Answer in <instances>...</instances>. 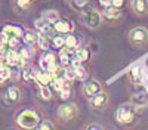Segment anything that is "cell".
<instances>
[{
  "label": "cell",
  "instance_id": "cell-20",
  "mask_svg": "<svg viewBox=\"0 0 148 130\" xmlns=\"http://www.w3.org/2000/svg\"><path fill=\"white\" fill-rule=\"evenodd\" d=\"M52 80H53V77H52V74L51 73H46V71H40L39 73V76H37V78H36V84L37 86H51V83H52Z\"/></svg>",
  "mask_w": 148,
  "mask_h": 130
},
{
  "label": "cell",
  "instance_id": "cell-33",
  "mask_svg": "<svg viewBox=\"0 0 148 130\" xmlns=\"http://www.w3.org/2000/svg\"><path fill=\"white\" fill-rule=\"evenodd\" d=\"M51 87H52V90L59 92L61 89L64 87V80H61V78H53L52 83H51Z\"/></svg>",
  "mask_w": 148,
  "mask_h": 130
},
{
  "label": "cell",
  "instance_id": "cell-32",
  "mask_svg": "<svg viewBox=\"0 0 148 130\" xmlns=\"http://www.w3.org/2000/svg\"><path fill=\"white\" fill-rule=\"evenodd\" d=\"M8 46L9 49H19L21 47V37H10L9 42H8Z\"/></svg>",
  "mask_w": 148,
  "mask_h": 130
},
{
  "label": "cell",
  "instance_id": "cell-11",
  "mask_svg": "<svg viewBox=\"0 0 148 130\" xmlns=\"http://www.w3.org/2000/svg\"><path fill=\"white\" fill-rule=\"evenodd\" d=\"M21 62V53L19 49H8L5 53H2V64H6L9 67H18Z\"/></svg>",
  "mask_w": 148,
  "mask_h": 130
},
{
  "label": "cell",
  "instance_id": "cell-5",
  "mask_svg": "<svg viewBox=\"0 0 148 130\" xmlns=\"http://www.w3.org/2000/svg\"><path fill=\"white\" fill-rule=\"evenodd\" d=\"M127 42L139 49L148 44V30L145 27H133L129 33H127Z\"/></svg>",
  "mask_w": 148,
  "mask_h": 130
},
{
  "label": "cell",
  "instance_id": "cell-4",
  "mask_svg": "<svg viewBox=\"0 0 148 130\" xmlns=\"http://www.w3.org/2000/svg\"><path fill=\"white\" fill-rule=\"evenodd\" d=\"M135 117H136V108H135V105L132 102L121 103L116 111V120L123 126L132 124L135 121Z\"/></svg>",
  "mask_w": 148,
  "mask_h": 130
},
{
  "label": "cell",
  "instance_id": "cell-37",
  "mask_svg": "<svg viewBox=\"0 0 148 130\" xmlns=\"http://www.w3.org/2000/svg\"><path fill=\"white\" fill-rule=\"evenodd\" d=\"M144 81H145V84H147V87H148V73H147V76H145V78H144Z\"/></svg>",
  "mask_w": 148,
  "mask_h": 130
},
{
  "label": "cell",
  "instance_id": "cell-36",
  "mask_svg": "<svg viewBox=\"0 0 148 130\" xmlns=\"http://www.w3.org/2000/svg\"><path fill=\"white\" fill-rule=\"evenodd\" d=\"M99 5H101L102 7H107V6H111V3H110V0H99Z\"/></svg>",
  "mask_w": 148,
  "mask_h": 130
},
{
  "label": "cell",
  "instance_id": "cell-12",
  "mask_svg": "<svg viewBox=\"0 0 148 130\" xmlns=\"http://www.w3.org/2000/svg\"><path fill=\"white\" fill-rule=\"evenodd\" d=\"M108 102H110V96H108V93L107 92H101V93H98L96 96H93L92 99H89V103L93 110L96 111H99V110H105L107 106H108Z\"/></svg>",
  "mask_w": 148,
  "mask_h": 130
},
{
  "label": "cell",
  "instance_id": "cell-21",
  "mask_svg": "<svg viewBox=\"0 0 148 130\" xmlns=\"http://www.w3.org/2000/svg\"><path fill=\"white\" fill-rule=\"evenodd\" d=\"M2 31L9 35V39L10 37H21L22 39L24 33H25V30H22V27H18V25H5Z\"/></svg>",
  "mask_w": 148,
  "mask_h": 130
},
{
  "label": "cell",
  "instance_id": "cell-9",
  "mask_svg": "<svg viewBox=\"0 0 148 130\" xmlns=\"http://www.w3.org/2000/svg\"><path fill=\"white\" fill-rule=\"evenodd\" d=\"M129 9L136 18L148 16V0H129Z\"/></svg>",
  "mask_w": 148,
  "mask_h": 130
},
{
  "label": "cell",
  "instance_id": "cell-6",
  "mask_svg": "<svg viewBox=\"0 0 148 130\" xmlns=\"http://www.w3.org/2000/svg\"><path fill=\"white\" fill-rule=\"evenodd\" d=\"M79 115V108L76 103L73 102H64L62 105H59L58 108V118L62 120L64 123H68V121H74Z\"/></svg>",
  "mask_w": 148,
  "mask_h": 130
},
{
  "label": "cell",
  "instance_id": "cell-26",
  "mask_svg": "<svg viewBox=\"0 0 148 130\" xmlns=\"http://www.w3.org/2000/svg\"><path fill=\"white\" fill-rule=\"evenodd\" d=\"M34 2H36V0H15L14 6H15V9L19 10V12H25V10H28V9L31 7V5H33Z\"/></svg>",
  "mask_w": 148,
  "mask_h": 130
},
{
  "label": "cell",
  "instance_id": "cell-25",
  "mask_svg": "<svg viewBox=\"0 0 148 130\" xmlns=\"http://www.w3.org/2000/svg\"><path fill=\"white\" fill-rule=\"evenodd\" d=\"M58 55H59V62H61V65L62 67H70L71 65V53L68 52V49L65 47V49H62L61 52H58Z\"/></svg>",
  "mask_w": 148,
  "mask_h": 130
},
{
  "label": "cell",
  "instance_id": "cell-18",
  "mask_svg": "<svg viewBox=\"0 0 148 130\" xmlns=\"http://www.w3.org/2000/svg\"><path fill=\"white\" fill-rule=\"evenodd\" d=\"M51 49H53L56 52H61L62 49H65V35L56 33L51 39Z\"/></svg>",
  "mask_w": 148,
  "mask_h": 130
},
{
  "label": "cell",
  "instance_id": "cell-38",
  "mask_svg": "<svg viewBox=\"0 0 148 130\" xmlns=\"http://www.w3.org/2000/svg\"><path fill=\"white\" fill-rule=\"evenodd\" d=\"M64 2H67V3H70V2H71V0H64Z\"/></svg>",
  "mask_w": 148,
  "mask_h": 130
},
{
  "label": "cell",
  "instance_id": "cell-14",
  "mask_svg": "<svg viewBox=\"0 0 148 130\" xmlns=\"http://www.w3.org/2000/svg\"><path fill=\"white\" fill-rule=\"evenodd\" d=\"M127 80L130 81V84L133 86H139L142 83V67L141 65H135L130 68L127 73Z\"/></svg>",
  "mask_w": 148,
  "mask_h": 130
},
{
  "label": "cell",
  "instance_id": "cell-3",
  "mask_svg": "<svg viewBox=\"0 0 148 130\" xmlns=\"http://www.w3.org/2000/svg\"><path fill=\"white\" fill-rule=\"evenodd\" d=\"M39 67L40 69L46 71V73H55V71L61 67V62H59V55L56 53V50L53 49H47V50H43L40 59H39Z\"/></svg>",
  "mask_w": 148,
  "mask_h": 130
},
{
  "label": "cell",
  "instance_id": "cell-29",
  "mask_svg": "<svg viewBox=\"0 0 148 130\" xmlns=\"http://www.w3.org/2000/svg\"><path fill=\"white\" fill-rule=\"evenodd\" d=\"M88 69H86L83 65H80L79 68H76V77H77V80L79 81H86V80H88Z\"/></svg>",
  "mask_w": 148,
  "mask_h": 130
},
{
  "label": "cell",
  "instance_id": "cell-8",
  "mask_svg": "<svg viewBox=\"0 0 148 130\" xmlns=\"http://www.w3.org/2000/svg\"><path fill=\"white\" fill-rule=\"evenodd\" d=\"M104 90V86H102V83L99 80H96V78H92V80H86L84 81V84H83V95L88 99H92L93 96H96L98 93H101Z\"/></svg>",
  "mask_w": 148,
  "mask_h": 130
},
{
  "label": "cell",
  "instance_id": "cell-23",
  "mask_svg": "<svg viewBox=\"0 0 148 130\" xmlns=\"http://www.w3.org/2000/svg\"><path fill=\"white\" fill-rule=\"evenodd\" d=\"M19 53H21V58L25 59V61H33V58L36 56V49L33 46H24V47H19Z\"/></svg>",
  "mask_w": 148,
  "mask_h": 130
},
{
  "label": "cell",
  "instance_id": "cell-7",
  "mask_svg": "<svg viewBox=\"0 0 148 130\" xmlns=\"http://www.w3.org/2000/svg\"><path fill=\"white\" fill-rule=\"evenodd\" d=\"M101 12H102V19H104L105 25H117V24L121 21V18H123L121 9L114 7V6L102 7Z\"/></svg>",
  "mask_w": 148,
  "mask_h": 130
},
{
  "label": "cell",
  "instance_id": "cell-19",
  "mask_svg": "<svg viewBox=\"0 0 148 130\" xmlns=\"http://www.w3.org/2000/svg\"><path fill=\"white\" fill-rule=\"evenodd\" d=\"M42 18H43L47 24L53 25L56 21L61 19V15H59V12L55 10V9H47V10H43V12H42Z\"/></svg>",
  "mask_w": 148,
  "mask_h": 130
},
{
  "label": "cell",
  "instance_id": "cell-30",
  "mask_svg": "<svg viewBox=\"0 0 148 130\" xmlns=\"http://www.w3.org/2000/svg\"><path fill=\"white\" fill-rule=\"evenodd\" d=\"M58 95H59V99L61 101H68L70 96H71V86L64 84V87L58 92Z\"/></svg>",
  "mask_w": 148,
  "mask_h": 130
},
{
  "label": "cell",
  "instance_id": "cell-34",
  "mask_svg": "<svg viewBox=\"0 0 148 130\" xmlns=\"http://www.w3.org/2000/svg\"><path fill=\"white\" fill-rule=\"evenodd\" d=\"M126 2H127V0H110L111 6H114V7H119V9L125 7V6H126Z\"/></svg>",
  "mask_w": 148,
  "mask_h": 130
},
{
  "label": "cell",
  "instance_id": "cell-15",
  "mask_svg": "<svg viewBox=\"0 0 148 130\" xmlns=\"http://www.w3.org/2000/svg\"><path fill=\"white\" fill-rule=\"evenodd\" d=\"M65 47L67 49H74V50H80L83 49V40L82 37H79V35H74L73 33L71 34H67L65 35Z\"/></svg>",
  "mask_w": 148,
  "mask_h": 130
},
{
  "label": "cell",
  "instance_id": "cell-17",
  "mask_svg": "<svg viewBox=\"0 0 148 130\" xmlns=\"http://www.w3.org/2000/svg\"><path fill=\"white\" fill-rule=\"evenodd\" d=\"M22 42L27 46H33V47L37 46V43H39V33L36 30H25V33L22 35Z\"/></svg>",
  "mask_w": 148,
  "mask_h": 130
},
{
  "label": "cell",
  "instance_id": "cell-16",
  "mask_svg": "<svg viewBox=\"0 0 148 130\" xmlns=\"http://www.w3.org/2000/svg\"><path fill=\"white\" fill-rule=\"evenodd\" d=\"M130 102L135 105V108H136V110H139V108H145V106L148 105V93L144 92V90L133 93V96H132Z\"/></svg>",
  "mask_w": 148,
  "mask_h": 130
},
{
  "label": "cell",
  "instance_id": "cell-1",
  "mask_svg": "<svg viewBox=\"0 0 148 130\" xmlns=\"http://www.w3.org/2000/svg\"><path fill=\"white\" fill-rule=\"evenodd\" d=\"M40 115L37 111L31 110V108H25L19 111L15 115V123L18 127L24 129V130H36L37 126L40 124Z\"/></svg>",
  "mask_w": 148,
  "mask_h": 130
},
{
  "label": "cell",
  "instance_id": "cell-10",
  "mask_svg": "<svg viewBox=\"0 0 148 130\" xmlns=\"http://www.w3.org/2000/svg\"><path fill=\"white\" fill-rule=\"evenodd\" d=\"M22 99V93L21 90L16 87V86H10L5 90L3 93V101L8 103V105H18Z\"/></svg>",
  "mask_w": 148,
  "mask_h": 130
},
{
  "label": "cell",
  "instance_id": "cell-28",
  "mask_svg": "<svg viewBox=\"0 0 148 130\" xmlns=\"http://www.w3.org/2000/svg\"><path fill=\"white\" fill-rule=\"evenodd\" d=\"M52 87H49V86H40L39 87V96L40 99L43 101H51L52 99Z\"/></svg>",
  "mask_w": 148,
  "mask_h": 130
},
{
  "label": "cell",
  "instance_id": "cell-31",
  "mask_svg": "<svg viewBox=\"0 0 148 130\" xmlns=\"http://www.w3.org/2000/svg\"><path fill=\"white\" fill-rule=\"evenodd\" d=\"M36 130H55V126H53L52 121H49V120H42Z\"/></svg>",
  "mask_w": 148,
  "mask_h": 130
},
{
  "label": "cell",
  "instance_id": "cell-13",
  "mask_svg": "<svg viewBox=\"0 0 148 130\" xmlns=\"http://www.w3.org/2000/svg\"><path fill=\"white\" fill-rule=\"evenodd\" d=\"M53 28L58 34H62V35H67V34H71L74 33V24L73 21L70 19H62L61 18L59 21H56L53 24Z\"/></svg>",
  "mask_w": 148,
  "mask_h": 130
},
{
  "label": "cell",
  "instance_id": "cell-35",
  "mask_svg": "<svg viewBox=\"0 0 148 130\" xmlns=\"http://www.w3.org/2000/svg\"><path fill=\"white\" fill-rule=\"evenodd\" d=\"M83 130H104V127L101 124H98V123H89Z\"/></svg>",
  "mask_w": 148,
  "mask_h": 130
},
{
  "label": "cell",
  "instance_id": "cell-2",
  "mask_svg": "<svg viewBox=\"0 0 148 130\" xmlns=\"http://www.w3.org/2000/svg\"><path fill=\"white\" fill-rule=\"evenodd\" d=\"M80 21L82 24L89 28V30H98L102 27L104 24V19H102V12L98 10L96 7H88L86 10H83L80 14Z\"/></svg>",
  "mask_w": 148,
  "mask_h": 130
},
{
  "label": "cell",
  "instance_id": "cell-22",
  "mask_svg": "<svg viewBox=\"0 0 148 130\" xmlns=\"http://www.w3.org/2000/svg\"><path fill=\"white\" fill-rule=\"evenodd\" d=\"M70 6H71L73 10H76V12H79V14H82L83 10L90 7V0H71Z\"/></svg>",
  "mask_w": 148,
  "mask_h": 130
},
{
  "label": "cell",
  "instance_id": "cell-27",
  "mask_svg": "<svg viewBox=\"0 0 148 130\" xmlns=\"http://www.w3.org/2000/svg\"><path fill=\"white\" fill-rule=\"evenodd\" d=\"M37 47L42 50H47L51 49V39L45 34H39V43H37Z\"/></svg>",
  "mask_w": 148,
  "mask_h": 130
},
{
  "label": "cell",
  "instance_id": "cell-24",
  "mask_svg": "<svg viewBox=\"0 0 148 130\" xmlns=\"http://www.w3.org/2000/svg\"><path fill=\"white\" fill-rule=\"evenodd\" d=\"M12 76H14V71H12V67L6 65V64H2V73H0V83L2 84H5V83L12 78Z\"/></svg>",
  "mask_w": 148,
  "mask_h": 130
}]
</instances>
